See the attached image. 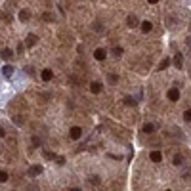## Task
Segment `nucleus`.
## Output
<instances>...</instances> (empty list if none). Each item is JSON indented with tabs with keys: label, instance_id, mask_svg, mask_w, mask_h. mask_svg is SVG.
I'll use <instances>...</instances> for the list:
<instances>
[{
	"label": "nucleus",
	"instance_id": "f257e3e1",
	"mask_svg": "<svg viewBox=\"0 0 191 191\" xmlns=\"http://www.w3.org/2000/svg\"><path fill=\"white\" fill-rule=\"evenodd\" d=\"M69 136L73 138V140H80V136H82V128L80 126H73L69 130Z\"/></svg>",
	"mask_w": 191,
	"mask_h": 191
},
{
	"label": "nucleus",
	"instance_id": "f03ea898",
	"mask_svg": "<svg viewBox=\"0 0 191 191\" xmlns=\"http://www.w3.org/2000/svg\"><path fill=\"white\" fill-rule=\"evenodd\" d=\"M168 99L170 101H178L180 99V90H178V88H170L168 90Z\"/></svg>",
	"mask_w": 191,
	"mask_h": 191
},
{
	"label": "nucleus",
	"instance_id": "7ed1b4c3",
	"mask_svg": "<svg viewBox=\"0 0 191 191\" xmlns=\"http://www.w3.org/2000/svg\"><path fill=\"white\" fill-rule=\"evenodd\" d=\"M42 172H44V168L40 164H35V166H31V168H29V176H32V178L38 176V174H42Z\"/></svg>",
	"mask_w": 191,
	"mask_h": 191
},
{
	"label": "nucleus",
	"instance_id": "20e7f679",
	"mask_svg": "<svg viewBox=\"0 0 191 191\" xmlns=\"http://www.w3.org/2000/svg\"><path fill=\"white\" fill-rule=\"evenodd\" d=\"M174 65H176L178 69L184 67V55H182L180 52H176V54H174Z\"/></svg>",
	"mask_w": 191,
	"mask_h": 191
},
{
	"label": "nucleus",
	"instance_id": "39448f33",
	"mask_svg": "<svg viewBox=\"0 0 191 191\" xmlns=\"http://www.w3.org/2000/svg\"><path fill=\"white\" fill-rule=\"evenodd\" d=\"M36 42H38V36H36V35H29V36H27V38H25V46H27V48L35 46Z\"/></svg>",
	"mask_w": 191,
	"mask_h": 191
},
{
	"label": "nucleus",
	"instance_id": "423d86ee",
	"mask_svg": "<svg viewBox=\"0 0 191 191\" xmlns=\"http://www.w3.org/2000/svg\"><path fill=\"white\" fill-rule=\"evenodd\" d=\"M105 55H107V52H105L103 48H97V50L94 52V58L97 59V61H103V59H105Z\"/></svg>",
	"mask_w": 191,
	"mask_h": 191
},
{
	"label": "nucleus",
	"instance_id": "0eeeda50",
	"mask_svg": "<svg viewBox=\"0 0 191 191\" xmlns=\"http://www.w3.org/2000/svg\"><path fill=\"white\" fill-rule=\"evenodd\" d=\"M149 159H151L153 162H161L162 161V153L161 151H151L149 153Z\"/></svg>",
	"mask_w": 191,
	"mask_h": 191
},
{
	"label": "nucleus",
	"instance_id": "6e6552de",
	"mask_svg": "<svg viewBox=\"0 0 191 191\" xmlns=\"http://www.w3.org/2000/svg\"><path fill=\"white\" fill-rule=\"evenodd\" d=\"M40 79L48 82V80H52V79H54V73H52L50 69H44V71H42V75H40Z\"/></svg>",
	"mask_w": 191,
	"mask_h": 191
},
{
	"label": "nucleus",
	"instance_id": "1a4fd4ad",
	"mask_svg": "<svg viewBox=\"0 0 191 191\" xmlns=\"http://www.w3.org/2000/svg\"><path fill=\"white\" fill-rule=\"evenodd\" d=\"M31 19V12L29 10H21L19 12V21H29Z\"/></svg>",
	"mask_w": 191,
	"mask_h": 191
},
{
	"label": "nucleus",
	"instance_id": "9d476101",
	"mask_svg": "<svg viewBox=\"0 0 191 191\" xmlns=\"http://www.w3.org/2000/svg\"><path fill=\"white\" fill-rule=\"evenodd\" d=\"M2 73H4V76H6V79H10V76L14 75V67H12V65H4V67H2Z\"/></svg>",
	"mask_w": 191,
	"mask_h": 191
},
{
	"label": "nucleus",
	"instance_id": "9b49d317",
	"mask_svg": "<svg viewBox=\"0 0 191 191\" xmlns=\"http://www.w3.org/2000/svg\"><path fill=\"white\" fill-rule=\"evenodd\" d=\"M141 130H143L145 134H149V132H155V130H157V124H151V123H147V124H143V128H141Z\"/></svg>",
	"mask_w": 191,
	"mask_h": 191
},
{
	"label": "nucleus",
	"instance_id": "f8f14e48",
	"mask_svg": "<svg viewBox=\"0 0 191 191\" xmlns=\"http://www.w3.org/2000/svg\"><path fill=\"white\" fill-rule=\"evenodd\" d=\"M140 27H141V31H143V32H151V29H153V25L149 21H141Z\"/></svg>",
	"mask_w": 191,
	"mask_h": 191
},
{
	"label": "nucleus",
	"instance_id": "ddd939ff",
	"mask_svg": "<svg viewBox=\"0 0 191 191\" xmlns=\"http://www.w3.org/2000/svg\"><path fill=\"white\" fill-rule=\"evenodd\" d=\"M90 90L94 92V94H99V92H101V82H92L90 84Z\"/></svg>",
	"mask_w": 191,
	"mask_h": 191
},
{
	"label": "nucleus",
	"instance_id": "4468645a",
	"mask_svg": "<svg viewBox=\"0 0 191 191\" xmlns=\"http://www.w3.org/2000/svg\"><path fill=\"white\" fill-rule=\"evenodd\" d=\"M126 23H128L130 27H138V19L134 17V15H128V17H126Z\"/></svg>",
	"mask_w": 191,
	"mask_h": 191
},
{
	"label": "nucleus",
	"instance_id": "2eb2a0df",
	"mask_svg": "<svg viewBox=\"0 0 191 191\" xmlns=\"http://www.w3.org/2000/svg\"><path fill=\"white\" fill-rule=\"evenodd\" d=\"M168 65H170V58H164V59L161 61V65H159V71H164Z\"/></svg>",
	"mask_w": 191,
	"mask_h": 191
},
{
	"label": "nucleus",
	"instance_id": "dca6fc26",
	"mask_svg": "<svg viewBox=\"0 0 191 191\" xmlns=\"http://www.w3.org/2000/svg\"><path fill=\"white\" fill-rule=\"evenodd\" d=\"M2 58L4 59H12V50H10V48H4V50H2Z\"/></svg>",
	"mask_w": 191,
	"mask_h": 191
},
{
	"label": "nucleus",
	"instance_id": "f3484780",
	"mask_svg": "<svg viewBox=\"0 0 191 191\" xmlns=\"http://www.w3.org/2000/svg\"><path fill=\"white\" fill-rule=\"evenodd\" d=\"M107 82L109 84H117V82H119V76H117V75H107Z\"/></svg>",
	"mask_w": 191,
	"mask_h": 191
},
{
	"label": "nucleus",
	"instance_id": "a211bd4d",
	"mask_svg": "<svg viewBox=\"0 0 191 191\" xmlns=\"http://www.w3.org/2000/svg\"><path fill=\"white\" fill-rule=\"evenodd\" d=\"M182 162H184V157H182V155L174 157V166H182Z\"/></svg>",
	"mask_w": 191,
	"mask_h": 191
},
{
	"label": "nucleus",
	"instance_id": "6ab92c4d",
	"mask_svg": "<svg viewBox=\"0 0 191 191\" xmlns=\"http://www.w3.org/2000/svg\"><path fill=\"white\" fill-rule=\"evenodd\" d=\"M88 182H90L92 185H97V184H99V178H97V176H90V180H88Z\"/></svg>",
	"mask_w": 191,
	"mask_h": 191
},
{
	"label": "nucleus",
	"instance_id": "aec40b11",
	"mask_svg": "<svg viewBox=\"0 0 191 191\" xmlns=\"http://www.w3.org/2000/svg\"><path fill=\"white\" fill-rule=\"evenodd\" d=\"M184 119L187 120V123H191V109H185V113H184Z\"/></svg>",
	"mask_w": 191,
	"mask_h": 191
},
{
	"label": "nucleus",
	"instance_id": "412c9836",
	"mask_svg": "<svg viewBox=\"0 0 191 191\" xmlns=\"http://www.w3.org/2000/svg\"><path fill=\"white\" fill-rule=\"evenodd\" d=\"M44 157H46V159H50V161H52V159H58V157H55L52 151H44Z\"/></svg>",
	"mask_w": 191,
	"mask_h": 191
},
{
	"label": "nucleus",
	"instance_id": "4be33fe9",
	"mask_svg": "<svg viewBox=\"0 0 191 191\" xmlns=\"http://www.w3.org/2000/svg\"><path fill=\"white\" fill-rule=\"evenodd\" d=\"M124 103H128V105H132V107H134V105H136V101H134V97H124Z\"/></svg>",
	"mask_w": 191,
	"mask_h": 191
},
{
	"label": "nucleus",
	"instance_id": "5701e85b",
	"mask_svg": "<svg viewBox=\"0 0 191 191\" xmlns=\"http://www.w3.org/2000/svg\"><path fill=\"white\" fill-rule=\"evenodd\" d=\"M0 182H2V184H4V182H8V172H4V170L0 172Z\"/></svg>",
	"mask_w": 191,
	"mask_h": 191
},
{
	"label": "nucleus",
	"instance_id": "b1692460",
	"mask_svg": "<svg viewBox=\"0 0 191 191\" xmlns=\"http://www.w3.org/2000/svg\"><path fill=\"white\" fill-rule=\"evenodd\" d=\"M113 54H115V55H123V48H119V46L113 48Z\"/></svg>",
	"mask_w": 191,
	"mask_h": 191
},
{
	"label": "nucleus",
	"instance_id": "393cba45",
	"mask_svg": "<svg viewBox=\"0 0 191 191\" xmlns=\"http://www.w3.org/2000/svg\"><path fill=\"white\" fill-rule=\"evenodd\" d=\"M14 123L15 124H23V117H14Z\"/></svg>",
	"mask_w": 191,
	"mask_h": 191
},
{
	"label": "nucleus",
	"instance_id": "a878e982",
	"mask_svg": "<svg viewBox=\"0 0 191 191\" xmlns=\"http://www.w3.org/2000/svg\"><path fill=\"white\" fill-rule=\"evenodd\" d=\"M23 50H25V46H23V44H19V46H17V54L21 55V54H23Z\"/></svg>",
	"mask_w": 191,
	"mask_h": 191
},
{
	"label": "nucleus",
	"instance_id": "bb28decb",
	"mask_svg": "<svg viewBox=\"0 0 191 191\" xmlns=\"http://www.w3.org/2000/svg\"><path fill=\"white\" fill-rule=\"evenodd\" d=\"M55 161H58V164H65V157H58Z\"/></svg>",
	"mask_w": 191,
	"mask_h": 191
},
{
	"label": "nucleus",
	"instance_id": "cd10ccee",
	"mask_svg": "<svg viewBox=\"0 0 191 191\" xmlns=\"http://www.w3.org/2000/svg\"><path fill=\"white\" fill-rule=\"evenodd\" d=\"M32 145H40V140H38V138H32Z\"/></svg>",
	"mask_w": 191,
	"mask_h": 191
},
{
	"label": "nucleus",
	"instance_id": "c85d7f7f",
	"mask_svg": "<svg viewBox=\"0 0 191 191\" xmlns=\"http://www.w3.org/2000/svg\"><path fill=\"white\" fill-rule=\"evenodd\" d=\"M147 2H149V4H157V2H159V0H147Z\"/></svg>",
	"mask_w": 191,
	"mask_h": 191
},
{
	"label": "nucleus",
	"instance_id": "c756f323",
	"mask_svg": "<svg viewBox=\"0 0 191 191\" xmlns=\"http://www.w3.org/2000/svg\"><path fill=\"white\" fill-rule=\"evenodd\" d=\"M69 191H80L79 187H73V189H69Z\"/></svg>",
	"mask_w": 191,
	"mask_h": 191
},
{
	"label": "nucleus",
	"instance_id": "7c9ffc66",
	"mask_svg": "<svg viewBox=\"0 0 191 191\" xmlns=\"http://www.w3.org/2000/svg\"><path fill=\"white\" fill-rule=\"evenodd\" d=\"M189 44H191V38H189Z\"/></svg>",
	"mask_w": 191,
	"mask_h": 191
}]
</instances>
